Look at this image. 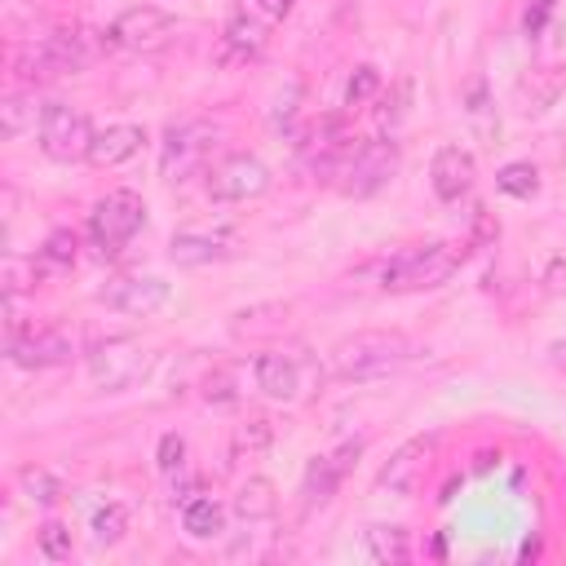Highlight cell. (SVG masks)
Instances as JSON below:
<instances>
[{"label": "cell", "mask_w": 566, "mask_h": 566, "mask_svg": "<svg viewBox=\"0 0 566 566\" xmlns=\"http://www.w3.org/2000/svg\"><path fill=\"white\" fill-rule=\"evenodd\" d=\"M124 531H128V509L119 500H106L93 513V539L97 544H115V539H124Z\"/></svg>", "instance_id": "27"}, {"label": "cell", "mask_w": 566, "mask_h": 566, "mask_svg": "<svg viewBox=\"0 0 566 566\" xmlns=\"http://www.w3.org/2000/svg\"><path fill=\"white\" fill-rule=\"evenodd\" d=\"M168 296H172L168 283L155 279V274H124V279H111V283L97 292V301H102L106 310L128 314V318H146V314L164 310Z\"/></svg>", "instance_id": "10"}, {"label": "cell", "mask_w": 566, "mask_h": 566, "mask_svg": "<svg viewBox=\"0 0 566 566\" xmlns=\"http://www.w3.org/2000/svg\"><path fill=\"white\" fill-rule=\"evenodd\" d=\"M252 376H256V389L274 402H296L305 394V376H310V363L301 354H287V349H265L256 354L252 363Z\"/></svg>", "instance_id": "12"}, {"label": "cell", "mask_w": 566, "mask_h": 566, "mask_svg": "<svg viewBox=\"0 0 566 566\" xmlns=\"http://www.w3.org/2000/svg\"><path fill=\"white\" fill-rule=\"evenodd\" d=\"M469 256V243H451V239H433V243H416L394 252L380 265V287L385 292H420V287H442Z\"/></svg>", "instance_id": "1"}, {"label": "cell", "mask_w": 566, "mask_h": 566, "mask_svg": "<svg viewBox=\"0 0 566 566\" xmlns=\"http://www.w3.org/2000/svg\"><path fill=\"white\" fill-rule=\"evenodd\" d=\"M4 283H9V296L22 292V287H35V283H40V265H35V261L22 265L18 256H9V261H4Z\"/></svg>", "instance_id": "34"}, {"label": "cell", "mask_w": 566, "mask_h": 566, "mask_svg": "<svg viewBox=\"0 0 566 566\" xmlns=\"http://www.w3.org/2000/svg\"><path fill=\"white\" fill-rule=\"evenodd\" d=\"M18 482H22V491L35 500V504H53L57 495H62V486H57V478L49 473V469H35V464H27V469H18Z\"/></svg>", "instance_id": "29"}, {"label": "cell", "mask_w": 566, "mask_h": 566, "mask_svg": "<svg viewBox=\"0 0 566 566\" xmlns=\"http://www.w3.org/2000/svg\"><path fill=\"white\" fill-rule=\"evenodd\" d=\"M177 31V18L159 4H133L124 9L106 31L102 40L106 44H119V49H133V53H150V49H164Z\"/></svg>", "instance_id": "6"}, {"label": "cell", "mask_w": 566, "mask_h": 566, "mask_svg": "<svg viewBox=\"0 0 566 566\" xmlns=\"http://www.w3.org/2000/svg\"><path fill=\"white\" fill-rule=\"evenodd\" d=\"M40 115H44V106H35L31 93H9V97L0 102V133H4V137H18V133L35 128Z\"/></svg>", "instance_id": "23"}, {"label": "cell", "mask_w": 566, "mask_h": 566, "mask_svg": "<svg viewBox=\"0 0 566 566\" xmlns=\"http://www.w3.org/2000/svg\"><path fill=\"white\" fill-rule=\"evenodd\" d=\"M75 354L71 336L57 332V327H40V332H13L9 336V358L18 367H31V371H44V367H57Z\"/></svg>", "instance_id": "16"}, {"label": "cell", "mask_w": 566, "mask_h": 566, "mask_svg": "<svg viewBox=\"0 0 566 566\" xmlns=\"http://www.w3.org/2000/svg\"><path fill=\"white\" fill-rule=\"evenodd\" d=\"M239 234L230 226H186L168 239V261L177 265H212L234 252Z\"/></svg>", "instance_id": "14"}, {"label": "cell", "mask_w": 566, "mask_h": 566, "mask_svg": "<svg viewBox=\"0 0 566 566\" xmlns=\"http://www.w3.org/2000/svg\"><path fill=\"white\" fill-rule=\"evenodd\" d=\"M548 287H553V292L566 287V261H553V265H548Z\"/></svg>", "instance_id": "39"}, {"label": "cell", "mask_w": 566, "mask_h": 566, "mask_svg": "<svg viewBox=\"0 0 566 566\" xmlns=\"http://www.w3.org/2000/svg\"><path fill=\"white\" fill-rule=\"evenodd\" d=\"M407 102H411V84H407V80H398V84H394V93L385 97V106L376 111V119H380V128H385V133H394V128L402 124Z\"/></svg>", "instance_id": "30"}, {"label": "cell", "mask_w": 566, "mask_h": 566, "mask_svg": "<svg viewBox=\"0 0 566 566\" xmlns=\"http://www.w3.org/2000/svg\"><path fill=\"white\" fill-rule=\"evenodd\" d=\"M358 451H363V442H340L336 451L314 455V460L305 464V478H301V500H305V509H318V504H327V500L336 495V486H340L345 473L354 469Z\"/></svg>", "instance_id": "15"}, {"label": "cell", "mask_w": 566, "mask_h": 566, "mask_svg": "<svg viewBox=\"0 0 566 566\" xmlns=\"http://www.w3.org/2000/svg\"><path fill=\"white\" fill-rule=\"evenodd\" d=\"M35 548H40V557H49V562H66V557L75 553L71 526H66V522H57V517H49V522L35 531Z\"/></svg>", "instance_id": "25"}, {"label": "cell", "mask_w": 566, "mask_h": 566, "mask_svg": "<svg viewBox=\"0 0 566 566\" xmlns=\"http://www.w3.org/2000/svg\"><path fill=\"white\" fill-rule=\"evenodd\" d=\"M274 442V424L265 416H252L234 429V455H261Z\"/></svg>", "instance_id": "26"}, {"label": "cell", "mask_w": 566, "mask_h": 566, "mask_svg": "<svg viewBox=\"0 0 566 566\" xmlns=\"http://www.w3.org/2000/svg\"><path fill=\"white\" fill-rule=\"evenodd\" d=\"M252 4H256V9H261L270 22H283V18L296 9V0H252Z\"/></svg>", "instance_id": "38"}, {"label": "cell", "mask_w": 566, "mask_h": 566, "mask_svg": "<svg viewBox=\"0 0 566 566\" xmlns=\"http://www.w3.org/2000/svg\"><path fill=\"white\" fill-rule=\"evenodd\" d=\"M495 234H500V226L491 221V212H486V208H478V212H473V243H491Z\"/></svg>", "instance_id": "37"}, {"label": "cell", "mask_w": 566, "mask_h": 566, "mask_svg": "<svg viewBox=\"0 0 566 566\" xmlns=\"http://www.w3.org/2000/svg\"><path fill=\"white\" fill-rule=\"evenodd\" d=\"M146 363L150 358H146V349L133 336H115V340H106V345H97L88 354V376L102 389H124V385H133L146 371Z\"/></svg>", "instance_id": "11"}, {"label": "cell", "mask_w": 566, "mask_h": 566, "mask_svg": "<svg viewBox=\"0 0 566 566\" xmlns=\"http://www.w3.org/2000/svg\"><path fill=\"white\" fill-rule=\"evenodd\" d=\"M548 354H553V363H557V367H562V371H566V340H557V345H553V349H548Z\"/></svg>", "instance_id": "40"}, {"label": "cell", "mask_w": 566, "mask_h": 566, "mask_svg": "<svg viewBox=\"0 0 566 566\" xmlns=\"http://www.w3.org/2000/svg\"><path fill=\"white\" fill-rule=\"evenodd\" d=\"M155 464L159 473H181L186 469V438L181 433H164L155 447Z\"/></svg>", "instance_id": "31"}, {"label": "cell", "mask_w": 566, "mask_h": 566, "mask_svg": "<svg viewBox=\"0 0 566 566\" xmlns=\"http://www.w3.org/2000/svg\"><path fill=\"white\" fill-rule=\"evenodd\" d=\"M495 186H500L504 195H513V199H531V195L539 190V172H535V164L513 159V164H504V168L495 172Z\"/></svg>", "instance_id": "24"}, {"label": "cell", "mask_w": 566, "mask_h": 566, "mask_svg": "<svg viewBox=\"0 0 566 566\" xmlns=\"http://www.w3.org/2000/svg\"><path fill=\"white\" fill-rule=\"evenodd\" d=\"M380 93V71L376 66H358L354 75H349V84H345V102L349 106H358V102H367V97H376Z\"/></svg>", "instance_id": "32"}, {"label": "cell", "mask_w": 566, "mask_h": 566, "mask_svg": "<svg viewBox=\"0 0 566 566\" xmlns=\"http://www.w3.org/2000/svg\"><path fill=\"white\" fill-rule=\"evenodd\" d=\"M93 35L88 31H80V27H62V31H53V35H44L40 44H31L22 57H18V71L22 75H35V80H44V75H66V71H84L88 62H93Z\"/></svg>", "instance_id": "4"}, {"label": "cell", "mask_w": 566, "mask_h": 566, "mask_svg": "<svg viewBox=\"0 0 566 566\" xmlns=\"http://www.w3.org/2000/svg\"><path fill=\"white\" fill-rule=\"evenodd\" d=\"M394 172H398V146L394 142H358L349 164H345V172H340L345 177L340 190L354 195V199H367L380 186H389Z\"/></svg>", "instance_id": "8"}, {"label": "cell", "mask_w": 566, "mask_h": 566, "mask_svg": "<svg viewBox=\"0 0 566 566\" xmlns=\"http://www.w3.org/2000/svg\"><path fill=\"white\" fill-rule=\"evenodd\" d=\"M142 142H146V133H142L137 124H106V128L93 133V142H88V164L115 168V164L133 159V155L142 150Z\"/></svg>", "instance_id": "18"}, {"label": "cell", "mask_w": 566, "mask_h": 566, "mask_svg": "<svg viewBox=\"0 0 566 566\" xmlns=\"http://www.w3.org/2000/svg\"><path fill=\"white\" fill-rule=\"evenodd\" d=\"M429 460H433V442L429 438H407L389 451V460L376 469V486L389 491V495H411L424 473H429Z\"/></svg>", "instance_id": "13"}, {"label": "cell", "mask_w": 566, "mask_h": 566, "mask_svg": "<svg viewBox=\"0 0 566 566\" xmlns=\"http://www.w3.org/2000/svg\"><path fill=\"white\" fill-rule=\"evenodd\" d=\"M181 531L190 539H217L226 531V509L212 495H199L195 491L190 500H181Z\"/></svg>", "instance_id": "20"}, {"label": "cell", "mask_w": 566, "mask_h": 566, "mask_svg": "<svg viewBox=\"0 0 566 566\" xmlns=\"http://www.w3.org/2000/svg\"><path fill=\"white\" fill-rule=\"evenodd\" d=\"M234 517L239 522H270L279 513V495H274V482L270 478H248L239 491H234Z\"/></svg>", "instance_id": "21"}, {"label": "cell", "mask_w": 566, "mask_h": 566, "mask_svg": "<svg viewBox=\"0 0 566 566\" xmlns=\"http://www.w3.org/2000/svg\"><path fill=\"white\" fill-rule=\"evenodd\" d=\"M203 398H208V402H230V398H234V380H230V371H212L208 385H203Z\"/></svg>", "instance_id": "35"}, {"label": "cell", "mask_w": 566, "mask_h": 566, "mask_svg": "<svg viewBox=\"0 0 566 566\" xmlns=\"http://www.w3.org/2000/svg\"><path fill=\"white\" fill-rule=\"evenodd\" d=\"M88 142H93V128H88V115L80 106H66V102H49L44 115H40V150L49 159H88Z\"/></svg>", "instance_id": "7"}, {"label": "cell", "mask_w": 566, "mask_h": 566, "mask_svg": "<svg viewBox=\"0 0 566 566\" xmlns=\"http://www.w3.org/2000/svg\"><path fill=\"white\" fill-rule=\"evenodd\" d=\"M75 256H80V239H75L71 230H53V234L44 239V248H40V261L53 265V270L75 265Z\"/></svg>", "instance_id": "28"}, {"label": "cell", "mask_w": 566, "mask_h": 566, "mask_svg": "<svg viewBox=\"0 0 566 566\" xmlns=\"http://www.w3.org/2000/svg\"><path fill=\"white\" fill-rule=\"evenodd\" d=\"M363 553H367L371 562H380V566H398V562L411 557V535H407V526L376 522V526L363 531Z\"/></svg>", "instance_id": "19"}, {"label": "cell", "mask_w": 566, "mask_h": 566, "mask_svg": "<svg viewBox=\"0 0 566 566\" xmlns=\"http://www.w3.org/2000/svg\"><path fill=\"white\" fill-rule=\"evenodd\" d=\"M270 181H274V177H270V168H265L256 155H230L226 164L212 168L208 195H212L217 203H248V199L265 195Z\"/></svg>", "instance_id": "9"}, {"label": "cell", "mask_w": 566, "mask_h": 566, "mask_svg": "<svg viewBox=\"0 0 566 566\" xmlns=\"http://www.w3.org/2000/svg\"><path fill=\"white\" fill-rule=\"evenodd\" d=\"M142 226H146V203L137 190H111L88 212V239L97 256H115Z\"/></svg>", "instance_id": "3"}, {"label": "cell", "mask_w": 566, "mask_h": 566, "mask_svg": "<svg viewBox=\"0 0 566 566\" xmlns=\"http://www.w3.org/2000/svg\"><path fill=\"white\" fill-rule=\"evenodd\" d=\"M217 146V128L208 119H186V124H172L168 137H164V150H159V172L164 181H186L203 168V159L212 155Z\"/></svg>", "instance_id": "5"}, {"label": "cell", "mask_w": 566, "mask_h": 566, "mask_svg": "<svg viewBox=\"0 0 566 566\" xmlns=\"http://www.w3.org/2000/svg\"><path fill=\"white\" fill-rule=\"evenodd\" d=\"M473 177H478V164L464 146H438V155L429 164V181L442 203H460L473 190Z\"/></svg>", "instance_id": "17"}, {"label": "cell", "mask_w": 566, "mask_h": 566, "mask_svg": "<svg viewBox=\"0 0 566 566\" xmlns=\"http://www.w3.org/2000/svg\"><path fill=\"white\" fill-rule=\"evenodd\" d=\"M221 44H226V57L248 62V57H256L265 49V27L256 18H248V13H230L226 27H221Z\"/></svg>", "instance_id": "22"}, {"label": "cell", "mask_w": 566, "mask_h": 566, "mask_svg": "<svg viewBox=\"0 0 566 566\" xmlns=\"http://www.w3.org/2000/svg\"><path fill=\"white\" fill-rule=\"evenodd\" d=\"M553 4H557V0H531V9H526V18H522L526 35H539V31H544V22H548Z\"/></svg>", "instance_id": "36"}, {"label": "cell", "mask_w": 566, "mask_h": 566, "mask_svg": "<svg viewBox=\"0 0 566 566\" xmlns=\"http://www.w3.org/2000/svg\"><path fill=\"white\" fill-rule=\"evenodd\" d=\"M407 358H411V336H402L394 327H363L332 345L327 371L340 380H363V376H380Z\"/></svg>", "instance_id": "2"}, {"label": "cell", "mask_w": 566, "mask_h": 566, "mask_svg": "<svg viewBox=\"0 0 566 566\" xmlns=\"http://www.w3.org/2000/svg\"><path fill=\"white\" fill-rule=\"evenodd\" d=\"M486 106H491V102H486V84H482V80H478V84H469V106H464V111H469V119H473V128H478L482 137H495V128H500V124H495V119H486Z\"/></svg>", "instance_id": "33"}]
</instances>
